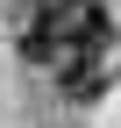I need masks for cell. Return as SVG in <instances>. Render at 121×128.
I'll list each match as a JSON object with an SVG mask.
<instances>
[]
</instances>
